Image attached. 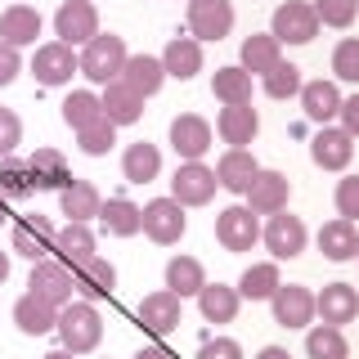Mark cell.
<instances>
[{"label": "cell", "mask_w": 359, "mask_h": 359, "mask_svg": "<svg viewBox=\"0 0 359 359\" xmlns=\"http://www.w3.org/2000/svg\"><path fill=\"white\" fill-rule=\"evenodd\" d=\"M310 157L314 166H323V171H341V166H351L355 157V135H346L341 126H319L310 140Z\"/></svg>", "instance_id": "cell-14"}, {"label": "cell", "mask_w": 359, "mask_h": 359, "mask_svg": "<svg viewBox=\"0 0 359 359\" xmlns=\"http://www.w3.org/2000/svg\"><path fill=\"white\" fill-rule=\"evenodd\" d=\"M162 67L166 76H175V81H189V76L202 72V41L194 36H171L162 50Z\"/></svg>", "instance_id": "cell-24"}, {"label": "cell", "mask_w": 359, "mask_h": 359, "mask_svg": "<svg viewBox=\"0 0 359 359\" xmlns=\"http://www.w3.org/2000/svg\"><path fill=\"white\" fill-rule=\"evenodd\" d=\"M216 189H220L216 171L202 166V162H180V171L171 180V198L180 207H207V202L216 198Z\"/></svg>", "instance_id": "cell-5"}, {"label": "cell", "mask_w": 359, "mask_h": 359, "mask_svg": "<svg viewBox=\"0 0 359 359\" xmlns=\"http://www.w3.org/2000/svg\"><path fill=\"white\" fill-rule=\"evenodd\" d=\"M238 306H243V297H238V287H229V283H207L198 292V310H202L207 323H233Z\"/></svg>", "instance_id": "cell-31"}, {"label": "cell", "mask_w": 359, "mask_h": 359, "mask_svg": "<svg viewBox=\"0 0 359 359\" xmlns=\"http://www.w3.org/2000/svg\"><path fill=\"white\" fill-rule=\"evenodd\" d=\"M310 9L319 14V22L328 27H351L359 14V0H310Z\"/></svg>", "instance_id": "cell-44"}, {"label": "cell", "mask_w": 359, "mask_h": 359, "mask_svg": "<svg viewBox=\"0 0 359 359\" xmlns=\"http://www.w3.org/2000/svg\"><path fill=\"white\" fill-rule=\"evenodd\" d=\"M72 278H76V292H86V301H104L117 292V269L104 256H90L86 265H76Z\"/></svg>", "instance_id": "cell-25"}, {"label": "cell", "mask_w": 359, "mask_h": 359, "mask_svg": "<svg viewBox=\"0 0 359 359\" xmlns=\"http://www.w3.org/2000/svg\"><path fill=\"white\" fill-rule=\"evenodd\" d=\"M306 355H310V359H351V346H346L341 328L319 323V328L306 332Z\"/></svg>", "instance_id": "cell-38"}, {"label": "cell", "mask_w": 359, "mask_h": 359, "mask_svg": "<svg viewBox=\"0 0 359 359\" xmlns=\"http://www.w3.org/2000/svg\"><path fill=\"white\" fill-rule=\"evenodd\" d=\"M256 359H292V355L283 351V346H265V351H261V355H256Z\"/></svg>", "instance_id": "cell-52"}, {"label": "cell", "mask_w": 359, "mask_h": 359, "mask_svg": "<svg viewBox=\"0 0 359 359\" xmlns=\"http://www.w3.org/2000/svg\"><path fill=\"white\" fill-rule=\"evenodd\" d=\"M32 189H36V184H32L27 162H18L14 153L0 157V198H27Z\"/></svg>", "instance_id": "cell-41"}, {"label": "cell", "mask_w": 359, "mask_h": 359, "mask_svg": "<svg viewBox=\"0 0 359 359\" xmlns=\"http://www.w3.org/2000/svg\"><path fill=\"white\" fill-rule=\"evenodd\" d=\"M355 261H359V252H355Z\"/></svg>", "instance_id": "cell-56"}, {"label": "cell", "mask_w": 359, "mask_h": 359, "mask_svg": "<svg viewBox=\"0 0 359 359\" xmlns=\"http://www.w3.org/2000/svg\"><path fill=\"white\" fill-rule=\"evenodd\" d=\"M211 95H216L220 104H252V76H247L243 67H220V72L211 76Z\"/></svg>", "instance_id": "cell-39"}, {"label": "cell", "mask_w": 359, "mask_h": 359, "mask_svg": "<svg viewBox=\"0 0 359 359\" xmlns=\"http://www.w3.org/2000/svg\"><path fill=\"white\" fill-rule=\"evenodd\" d=\"M216 130L224 144H233V149H243V144L256 140V130H261V117H256L252 104H224L220 117H216Z\"/></svg>", "instance_id": "cell-20"}, {"label": "cell", "mask_w": 359, "mask_h": 359, "mask_svg": "<svg viewBox=\"0 0 359 359\" xmlns=\"http://www.w3.org/2000/svg\"><path fill=\"white\" fill-rule=\"evenodd\" d=\"M337 211L341 220H359V175H346L337 184Z\"/></svg>", "instance_id": "cell-47"}, {"label": "cell", "mask_w": 359, "mask_h": 359, "mask_svg": "<svg viewBox=\"0 0 359 359\" xmlns=\"http://www.w3.org/2000/svg\"><path fill=\"white\" fill-rule=\"evenodd\" d=\"M261 238L274 252V261H292V256L306 252V224H301V216H292V211H274L269 224L261 229Z\"/></svg>", "instance_id": "cell-11"}, {"label": "cell", "mask_w": 359, "mask_h": 359, "mask_svg": "<svg viewBox=\"0 0 359 359\" xmlns=\"http://www.w3.org/2000/svg\"><path fill=\"white\" fill-rule=\"evenodd\" d=\"M72 72H81V59H76L72 45H63V41L41 45L36 59H32V76H36L41 86H67Z\"/></svg>", "instance_id": "cell-10"}, {"label": "cell", "mask_w": 359, "mask_h": 359, "mask_svg": "<svg viewBox=\"0 0 359 359\" xmlns=\"http://www.w3.org/2000/svg\"><path fill=\"white\" fill-rule=\"evenodd\" d=\"M283 63V54H278V41L269 36V32H256V36H247L243 41V72L247 76H265V72H274V67Z\"/></svg>", "instance_id": "cell-34"}, {"label": "cell", "mask_w": 359, "mask_h": 359, "mask_svg": "<svg viewBox=\"0 0 359 359\" xmlns=\"http://www.w3.org/2000/svg\"><path fill=\"white\" fill-rule=\"evenodd\" d=\"M18 72H22V59H18V50H14V45H5V41H0V86H9Z\"/></svg>", "instance_id": "cell-49"}, {"label": "cell", "mask_w": 359, "mask_h": 359, "mask_svg": "<svg viewBox=\"0 0 359 359\" xmlns=\"http://www.w3.org/2000/svg\"><path fill=\"white\" fill-rule=\"evenodd\" d=\"M332 72L341 76V81H355L359 86V36H346L332 50Z\"/></svg>", "instance_id": "cell-45"}, {"label": "cell", "mask_w": 359, "mask_h": 359, "mask_svg": "<svg viewBox=\"0 0 359 359\" xmlns=\"http://www.w3.org/2000/svg\"><path fill=\"white\" fill-rule=\"evenodd\" d=\"M22 144V121L14 108H0V157H9Z\"/></svg>", "instance_id": "cell-46"}, {"label": "cell", "mask_w": 359, "mask_h": 359, "mask_svg": "<svg viewBox=\"0 0 359 359\" xmlns=\"http://www.w3.org/2000/svg\"><path fill=\"white\" fill-rule=\"evenodd\" d=\"M18 256H27V261H45V256L54 252V224L45 216H22L14 220V238H9Z\"/></svg>", "instance_id": "cell-16"}, {"label": "cell", "mask_w": 359, "mask_h": 359, "mask_svg": "<svg viewBox=\"0 0 359 359\" xmlns=\"http://www.w3.org/2000/svg\"><path fill=\"white\" fill-rule=\"evenodd\" d=\"M157 171H162L157 144H149V140L126 144V153H121V175H126L130 184H149V180H157Z\"/></svg>", "instance_id": "cell-33"}, {"label": "cell", "mask_w": 359, "mask_h": 359, "mask_svg": "<svg viewBox=\"0 0 359 359\" xmlns=\"http://www.w3.org/2000/svg\"><path fill=\"white\" fill-rule=\"evenodd\" d=\"M76 144H81V153H90V157H104L112 144H117V126H112L108 117H99V121H90V126L76 130Z\"/></svg>", "instance_id": "cell-42"}, {"label": "cell", "mask_w": 359, "mask_h": 359, "mask_svg": "<svg viewBox=\"0 0 359 359\" xmlns=\"http://www.w3.org/2000/svg\"><path fill=\"white\" fill-rule=\"evenodd\" d=\"M337 117H341V130H346V135H355V140H359V95L341 99V112H337Z\"/></svg>", "instance_id": "cell-50"}, {"label": "cell", "mask_w": 359, "mask_h": 359, "mask_svg": "<svg viewBox=\"0 0 359 359\" xmlns=\"http://www.w3.org/2000/svg\"><path fill=\"white\" fill-rule=\"evenodd\" d=\"M121 63H126V41H121L117 32H99L95 41H86L81 72H86L95 86L117 81V76H121Z\"/></svg>", "instance_id": "cell-2"}, {"label": "cell", "mask_w": 359, "mask_h": 359, "mask_svg": "<svg viewBox=\"0 0 359 359\" xmlns=\"http://www.w3.org/2000/svg\"><path fill=\"white\" fill-rule=\"evenodd\" d=\"M198 359H243V346L233 337H207L198 346Z\"/></svg>", "instance_id": "cell-48"}, {"label": "cell", "mask_w": 359, "mask_h": 359, "mask_svg": "<svg viewBox=\"0 0 359 359\" xmlns=\"http://www.w3.org/2000/svg\"><path fill=\"white\" fill-rule=\"evenodd\" d=\"M14 323H18V332H27V337H45V332H54V323H59V306H50V301H41V297H18V306H14Z\"/></svg>", "instance_id": "cell-30"}, {"label": "cell", "mask_w": 359, "mask_h": 359, "mask_svg": "<svg viewBox=\"0 0 359 359\" xmlns=\"http://www.w3.org/2000/svg\"><path fill=\"white\" fill-rule=\"evenodd\" d=\"M184 229H189V216L175 198H153L149 207H144V233H149L153 243L171 247V243L184 238Z\"/></svg>", "instance_id": "cell-8"}, {"label": "cell", "mask_w": 359, "mask_h": 359, "mask_svg": "<svg viewBox=\"0 0 359 359\" xmlns=\"http://www.w3.org/2000/svg\"><path fill=\"white\" fill-rule=\"evenodd\" d=\"M140 328L153 337H171L180 328V297L175 292H153L140 301Z\"/></svg>", "instance_id": "cell-18"}, {"label": "cell", "mask_w": 359, "mask_h": 359, "mask_svg": "<svg viewBox=\"0 0 359 359\" xmlns=\"http://www.w3.org/2000/svg\"><path fill=\"white\" fill-rule=\"evenodd\" d=\"M292 198V180L283 171H256V180L247 184V207L256 216H274V211H287Z\"/></svg>", "instance_id": "cell-12"}, {"label": "cell", "mask_w": 359, "mask_h": 359, "mask_svg": "<svg viewBox=\"0 0 359 359\" xmlns=\"http://www.w3.org/2000/svg\"><path fill=\"white\" fill-rule=\"evenodd\" d=\"M54 36L63 45H86L99 36V9L90 0H63L54 14Z\"/></svg>", "instance_id": "cell-6"}, {"label": "cell", "mask_w": 359, "mask_h": 359, "mask_svg": "<svg viewBox=\"0 0 359 359\" xmlns=\"http://www.w3.org/2000/svg\"><path fill=\"white\" fill-rule=\"evenodd\" d=\"M171 149L184 157V162H198V157L211 149V121L198 117V112H180L171 121Z\"/></svg>", "instance_id": "cell-15"}, {"label": "cell", "mask_w": 359, "mask_h": 359, "mask_svg": "<svg viewBox=\"0 0 359 359\" xmlns=\"http://www.w3.org/2000/svg\"><path fill=\"white\" fill-rule=\"evenodd\" d=\"M27 292L41 297V301H50V306H67L72 292H76V278H72V269H67L63 261H50V256H45V261H32Z\"/></svg>", "instance_id": "cell-3"}, {"label": "cell", "mask_w": 359, "mask_h": 359, "mask_svg": "<svg viewBox=\"0 0 359 359\" xmlns=\"http://www.w3.org/2000/svg\"><path fill=\"white\" fill-rule=\"evenodd\" d=\"M202 287H207L202 261H194V256H171V261H166V292H175V297L184 301V297H198Z\"/></svg>", "instance_id": "cell-36"}, {"label": "cell", "mask_w": 359, "mask_h": 359, "mask_svg": "<svg viewBox=\"0 0 359 359\" xmlns=\"http://www.w3.org/2000/svg\"><path fill=\"white\" fill-rule=\"evenodd\" d=\"M233 32L229 0H189V36L194 41H224Z\"/></svg>", "instance_id": "cell-7"}, {"label": "cell", "mask_w": 359, "mask_h": 359, "mask_svg": "<svg viewBox=\"0 0 359 359\" xmlns=\"http://www.w3.org/2000/svg\"><path fill=\"white\" fill-rule=\"evenodd\" d=\"M269 36H274L278 45H310L314 36H319V14L306 5V0H287V5L274 9V27H269Z\"/></svg>", "instance_id": "cell-4"}, {"label": "cell", "mask_w": 359, "mask_h": 359, "mask_svg": "<svg viewBox=\"0 0 359 359\" xmlns=\"http://www.w3.org/2000/svg\"><path fill=\"white\" fill-rule=\"evenodd\" d=\"M269 306H274V323H283V328H306L314 319V292L301 287V283H278L274 297H269Z\"/></svg>", "instance_id": "cell-13"}, {"label": "cell", "mask_w": 359, "mask_h": 359, "mask_svg": "<svg viewBox=\"0 0 359 359\" xmlns=\"http://www.w3.org/2000/svg\"><path fill=\"white\" fill-rule=\"evenodd\" d=\"M301 67L297 63H278L274 72H265V95L269 99H292V95H301Z\"/></svg>", "instance_id": "cell-43"}, {"label": "cell", "mask_w": 359, "mask_h": 359, "mask_svg": "<svg viewBox=\"0 0 359 359\" xmlns=\"http://www.w3.org/2000/svg\"><path fill=\"white\" fill-rule=\"evenodd\" d=\"M95 229L90 224H63V229H54V256L67 265V269H76V265H86L90 256H99L95 252Z\"/></svg>", "instance_id": "cell-19"}, {"label": "cell", "mask_w": 359, "mask_h": 359, "mask_svg": "<svg viewBox=\"0 0 359 359\" xmlns=\"http://www.w3.org/2000/svg\"><path fill=\"white\" fill-rule=\"evenodd\" d=\"M99 220H104L108 233H117V238H135V233H144V207H135L130 198H108L104 207H99Z\"/></svg>", "instance_id": "cell-28"}, {"label": "cell", "mask_w": 359, "mask_h": 359, "mask_svg": "<svg viewBox=\"0 0 359 359\" xmlns=\"http://www.w3.org/2000/svg\"><path fill=\"white\" fill-rule=\"evenodd\" d=\"M27 171L36 189H67L72 184V171H67V157L59 149H36L27 157Z\"/></svg>", "instance_id": "cell-29"}, {"label": "cell", "mask_w": 359, "mask_h": 359, "mask_svg": "<svg viewBox=\"0 0 359 359\" xmlns=\"http://www.w3.org/2000/svg\"><path fill=\"white\" fill-rule=\"evenodd\" d=\"M256 238H261V224L252 207H224L216 216V243L224 252H252Z\"/></svg>", "instance_id": "cell-9"}, {"label": "cell", "mask_w": 359, "mask_h": 359, "mask_svg": "<svg viewBox=\"0 0 359 359\" xmlns=\"http://www.w3.org/2000/svg\"><path fill=\"white\" fill-rule=\"evenodd\" d=\"M5 278H9V256L0 252V283H5Z\"/></svg>", "instance_id": "cell-53"}, {"label": "cell", "mask_w": 359, "mask_h": 359, "mask_svg": "<svg viewBox=\"0 0 359 359\" xmlns=\"http://www.w3.org/2000/svg\"><path fill=\"white\" fill-rule=\"evenodd\" d=\"M41 36V14L32 5H9L5 14H0V41L22 50V45H36Z\"/></svg>", "instance_id": "cell-26"}, {"label": "cell", "mask_w": 359, "mask_h": 359, "mask_svg": "<svg viewBox=\"0 0 359 359\" xmlns=\"http://www.w3.org/2000/svg\"><path fill=\"white\" fill-rule=\"evenodd\" d=\"M54 332H59L63 351L86 355V351H95L99 337H104V319H99V310L90 306V301H67V306H59V323H54Z\"/></svg>", "instance_id": "cell-1"}, {"label": "cell", "mask_w": 359, "mask_h": 359, "mask_svg": "<svg viewBox=\"0 0 359 359\" xmlns=\"http://www.w3.org/2000/svg\"><path fill=\"white\" fill-rule=\"evenodd\" d=\"M319 252L328 256V261H355L359 252V229L355 220H328L319 229Z\"/></svg>", "instance_id": "cell-35"}, {"label": "cell", "mask_w": 359, "mask_h": 359, "mask_svg": "<svg viewBox=\"0 0 359 359\" xmlns=\"http://www.w3.org/2000/svg\"><path fill=\"white\" fill-rule=\"evenodd\" d=\"M278 283H283V278H278V265H274V261H265V265H247V269H243V278H238V297H243V301H269Z\"/></svg>", "instance_id": "cell-37"}, {"label": "cell", "mask_w": 359, "mask_h": 359, "mask_svg": "<svg viewBox=\"0 0 359 359\" xmlns=\"http://www.w3.org/2000/svg\"><path fill=\"white\" fill-rule=\"evenodd\" d=\"M41 359H72V351H50V355H41Z\"/></svg>", "instance_id": "cell-54"}, {"label": "cell", "mask_w": 359, "mask_h": 359, "mask_svg": "<svg viewBox=\"0 0 359 359\" xmlns=\"http://www.w3.org/2000/svg\"><path fill=\"white\" fill-rule=\"evenodd\" d=\"M314 314H319L323 323H332V328L355 323L359 319V292L351 283H328L319 297H314Z\"/></svg>", "instance_id": "cell-17"}, {"label": "cell", "mask_w": 359, "mask_h": 359, "mask_svg": "<svg viewBox=\"0 0 359 359\" xmlns=\"http://www.w3.org/2000/svg\"><path fill=\"white\" fill-rule=\"evenodd\" d=\"M117 81H126L135 95H157L162 90V81H166V67H162V59H153V54H126V63H121V76Z\"/></svg>", "instance_id": "cell-21"}, {"label": "cell", "mask_w": 359, "mask_h": 359, "mask_svg": "<svg viewBox=\"0 0 359 359\" xmlns=\"http://www.w3.org/2000/svg\"><path fill=\"white\" fill-rule=\"evenodd\" d=\"M135 359H175V355H171V351H162V346H144V351L135 355Z\"/></svg>", "instance_id": "cell-51"}, {"label": "cell", "mask_w": 359, "mask_h": 359, "mask_svg": "<svg viewBox=\"0 0 359 359\" xmlns=\"http://www.w3.org/2000/svg\"><path fill=\"white\" fill-rule=\"evenodd\" d=\"M301 108H306L310 121L328 126L337 112H341V90H337V81H306L301 86Z\"/></svg>", "instance_id": "cell-27"}, {"label": "cell", "mask_w": 359, "mask_h": 359, "mask_svg": "<svg viewBox=\"0 0 359 359\" xmlns=\"http://www.w3.org/2000/svg\"><path fill=\"white\" fill-rule=\"evenodd\" d=\"M9 220V198H0V224Z\"/></svg>", "instance_id": "cell-55"}, {"label": "cell", "mask_w": 359, "mask_h": 359, "mask_svg": "<svg viewBox=\"0 0 359 359\" xmlns=\"http://www.w3.org/2000/svg\"><path fill=\"white\" fill-rule=\"evenodd\" d=\"M59 207H63L67 224H90L99 216V207H104V198H99V189L90 180H72L67 189H59Z\"/></svg>", "instance_id": "cell-22"}, {"label": "cell", "mask_w": 359, "mask_h": 359, "mask_svg": "<svg viewBox=\"0 0 359 359\" xmlns=\"http://www.w3.org/2000/svg\"><path fill=\"white\" fill-rule=\"evenodd\" d=\"M99 117H104V104H99L95 90H72V95L63 99V121L72 130H81V126H90V121H99Z\"/></svg>", "instance_id": "cell-40"}, {"label": "cell", "mask_w": 359, "mask_h": 359, "mask_svg": "<svg viewBox=\"0 0 359 359\" xmlns=\"http://www.w3.org/2000/svg\"><path fill=\"white\" fill-rule=\"evenodd\" d=\"M99 104H104V117L112 126H130V121L144 117V95H135L126 81H108L104 95H99Z\"/></svg>", "instance_id": "cell-23"}, {"label": "cell", "mask_w": 359, "mask_h": 359, "mask_svg": "<svg viewBox=\"0 0 359 359\" xmlns=\"http://www.w3.org/2000/svg\"><path fill=\"white\" fill-rule=\"evenodd\" d=\"M256 157L247 153V149H229L216 162V180H220V189H229V194H247V184L256 180Z\"/></svg>", "instance_id": "cell-32"}]
</instances>
